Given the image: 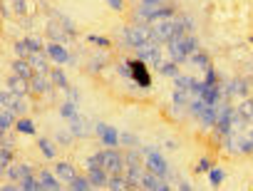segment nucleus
<instances>
[{"mask_svg":"<svg viewBox=\"0 0 253 191\" xmlns=\"http://www.w3.org/2000/svg\"><path fill=\"white\" fill-rule=\"evenodd\" d=\"M119 38L124 40V47H129V50H139L144 42H149L154 35H152V25L147 23H132V25H126L119 30Z\"/></svg>","mask_w":253,"mask_h":191,"instance_id":"nucleus-1","label":"nucleus"},{"mask_svg":"<svg viewBox=\"0 0 253 191\" xmlns=\"http://www.w3.org/2000/svg\"><path fill=\"white\" fill-rule=\"evenodd\" d=\"M152 35H154V40H159V42L167 45L171 38H176V35H186V28H184V23H181L179 18L159 20V23H152Z\"/></svg>","mask_w":253,"mask_h":191,"instance_id":"nucleus-2","label":"nucleus"},{"mask_svg":"<svg viewBox=\"0 0 253 191\" xmlns=\"http://www.w3.org/2000/svg\"><path fill=\"white\" fill-rule=\"evenodd\" d=\"M99 156H102V166H104L109 174H124V171H126L124 154L117 152V147H104V149H99Z\"/></svg>","mask_w":253,"mask_h":191,"instance_id":"nucleus-3","label":"nucleus"},{"mask_svg":"<svg viewBox=\"0 0 253 191\" xmlns=\"http://www.w3.org/2000/svg\"><path fill=\"white\" fill-rule=\"evenodd\" d=\"M129 79L137 84V87H142V89H149L152 87V75H149V67H147V62H142L139 57H134V60H129Z\"/></svg>","mask_w":253,"mask_h":191,"instance_id":"nucleus-4","label":"nucleus"},{"mask_svg":"<svg viewBox=\"0 0 253 191\" xmlns=\"http://www.w3.org/2000/svg\"><path fill=\"white\" fill-rule=\"evenodd\" d=\"M94 134L99 137V142H102L104 147H122V142H119V129L112 127V124H107V122H97V124H94Z\"/></svg>","mask_w":253,"mask_h":191,"instance_id":"nucleus-5","label":"nucleus"},{"mask_svg":"<svg viewBox=\"0 0 253 191\" xmlns=\"http://www.w3.org/2000/svg\"><path fill=\"white\" fill-rule=\"evenodd\" d=\"M167 52H169V60L179 62V65H189V52L184 50V35H176L167 42Z\"/></svg>","mask_w":253,"mask_h":191,"instance_id":"nucleus-6","label":"nucleus"},{"mask_svg":"<svg viewBox=\"0 0 253 191\" xmlns=\"http://www.w3.org/2000/svg\"><path fill=\"white\" fill-rule=\"evenodd\" d=\"M159 40H149V42H144L139 50H137V57L142 60V62H147V65H159L162 62V55H159Z\"/></svg>","mask_w":253,"mask_h":191,"instance_id":"nucleus-7","label":"nucleus"},{"mask_svg":"<svg viewBox=\"0 0 253 191\" xmlns=\"http://www.w3.org/2000/svg\"><path fill=\"white\" fill-rule=\"evenodd\" d=\"M45 33H47V40H52V42H62V45H70L75 38L65 30V25L60 23V20H50L47 25H45Z\"/></svg>","mask_w":253,"mask_h":191,"instance_id":"nucleus-8","label":"nucleus"},{"mask_svg":"<svg viewBox=\"0 0 253 191\" xmlns=\"http://www.w3.org/2000/svg\"><path fill=\"white\" fill-rule=\"evenodd\" d=\"M45 52L50 55L52 65H67V62H70V55H72V52L67 50V45H62V42H52V40H47Z\"/></svg>","mask_w":253,"mask_h":191,"instance_id":"nucleus-9","label":"nucleus"},{"mask_svg":"<svg viewBox=\"0 0 253 191\" xmlns=\"http://www.w3.org/2000/svg\"><path fill=\"white\" fill-rule=\"evenodd\" d=\"M142 189H147V191H169L171 186L167 184V179H164V176H159V174H154V171L144 169V176H142Z\"/></svg>","mask_w":253,"mask_h":191,"instance_id":"nucleus-10","label":"nucleus"},{"mask_svg":"<svg viewBox=\"0 0 253 191\" xmlns=\"http://www.w3.org/2000/svg\"><path fill=\"white\" fill-rule=\"evenodd\" d=\"M5 87H8L10 92H15V94H25V97L33 92V89H30V79H25V77H20V75H13V72L8 75Z\"/></svg>","mask_w":253,"mask_h":191,"instance_id":"nucleus-11","label":"nucleus"},{"mask_svg":"<svg viewBox=\"0 0 253 191\" xmlns=\"http://www.w3.org/2000/svg\"><path fill=\"white\" fill-rule=\"evenodd\" d=\"M30 65L35 67V72H40V75H50V65H52V60H50V55L45 52V50H40V52H30Z\"/></svg>","mask_w":253,"mask_h":191,"instance_id":"nucleus-12","label":"nucleus"},{"mask_svg":"<svg viewBox=\"0 0 253 191\" xmlns=\"http://www.w3.org/2000/svg\"><path fill=\"white\" fill-rule=\"evenodd\" d=\"M30 89H33V94H52L55 84H52L50 75H40V72H38V75L30 79Z\"/></svg>","mask_w":253,"mask_h":191,"instance_id":"nucleus-13","label":"nucleus"},{"mask_svg":"<svg viewBox=\"0 0 253 191\" xmlns=\"http://www.w3.org/2000/svg\"><path fill=\"white\" fill-rule=\"evenodd\" d=\"M10 72L13 75H20V77H25V79H33L38 72H35V67L30 65V60H25V57H15L13 62H10Z\"/></svg>","mask_w":253,"mask_h":191,"instance_id":"nucleus-14","label":"nucleus"},{"mask_svg":"<svg viewBox=\"0 0 253 191\" xmlns=\"http://www.w3.org/2000/svg\"><path fill=\"white\" fill-rule=\"evenodd\" d=\"M38 179H40V184H42V191H57V189H62V181L57 179L55 169H52V171H50V169H40V171H38Z\"/></svg>","mask_w":253,"mask_h":191,"instance_id":"nucleus-15","label":"nucleus"},{"mask_svg":"<svg viewBox=\"0 0 253 191\" xmlns=\"http://www.w3.org/2000/svg\"><path fill=\"white\" fill-rule=\"evenodd\" d=\"M55 174H57V179H60L62 184H72L75 176H77V169H75L72 161H57V164H55Z\"/></svg>","mask_w":253,"mask_h":191,"instance_id":"nucleus-16","label":"nucleus"},{"mask_svg":"<svg viewBox=\"0 0 253 191\" xmlns=\"http://www.w3.org/2000/svg\"><path fill=\"white\" fill-rule=\"evenodd\" d=\"M87 176H89V181H92V189H107L112 174H109L104 166H97V169H87Z\"/></svg>","mask_w":253,"mask_h":191,"instance_id":"nucleus-17","label":"nucleus"},{"mask_svg":"<svg viewBox=\"0 0 253 191\" xmlns=\"http://www.w3.org/2000/svg\"><path fill=\"white\" fill-rule=\"evenodd\" d=\"M70 132L75 134V139H84V137H89L92 134V127L87 124V119L84 117H75V119H70Z\"/></svg>","mask_w":253,"mask_h":191,"instance_id":"nucleus-18","label":"nucleus"},{"mask_svg":"<svg viewBox=\"0 0 253 191\" xmlns=\"http://www.w3.org/2000/svg\"><path fill=\"white\" fill-rule=\"evenodd\" d=\"M50 79H52V84H55V89H67L70 87V77H67V72L62 70V65H55L52 70H50Z\"/></svg>","mask_w":253,"mask_h":191,"instance_id":"nucleus-19","label":"nucleus"},{"mask_svg":"<svg viewBox=\"0 0 253 191\" xmlns=\"http://www.w3.org/2000/svg\"><path fill=\"white\" fill-rule=\"evenodd\" d=\"M216 119H218V107L209 105V107L201 112V117H199L196 122L201 124V129H213V127H216Z\"/></svg>","mask_w":253,"mask_h":191,"instance_id":"nucleus-20","label":"nucleus"},{"mask_svg":"<svg viewBox=\"0 0 253 191\" xmlns=\"http://www.w3.org/2000/svg\"><path fill=\"white\" fill-rule=\"evenodd\" d=\"M157 72H159L162 77H169V79H174V77L181 72V65H179V62H174V60H162V62L157 65Z\"/></svg>","mask_w":253,"mask_h":191,"instance_id":"nucleus-21","label":"nucleus"},{"mask_svg":"<svg viewBox=\"0 0 253 191\" xmlns=\"http://www.w3.org/2000/svg\"><path fill=\"white\" fill-rule=\"evenodd\" d=\"M189 65H194V67H199V70L204 72V70H209V67H211V57H209V52H206V50H196V52L189 57Z\"/></svg>","mask_w":253,"mask_h":191,"instance_id":"nucleus-22","label":"nucleus"},{"mask_svg":"<svg viewBox=\"0 0 253 191\" xmlns=\"http://www.w3.org/2000/svg\"><path fill=\"white\" fill-rule=\"evenodd\" d=\"M15 122H18V115L13 110H3V112H0V134L15 129Z\"/></svg>","mask_w":253,"mask_h":191,"instance_id":"nucleus-23","label":"nucleus"},{"mask_svg":"<svg viewBox=\"0 0 253 191\" xmlns=\"http://www.w3.org/2000/svg\"><path fill=\"white\" fill-rule=\"evenodd\" d=\"M126 181H129V189H142V176H144V171H142V166H126Z\"/></svg>","mask_w":253,"mask_h":191,"instance_id":"nucleus-24","label":"nucleus"},{"mask_svg":"<svg viewBox=\"0 0 253 191\" xmlns=\"http://www.w3.org/2000/svg\"><path fill=\"white\" fill-rule=\"evenodd\" d=\"M15 132L18 134H25V137H35V122L30 119V117H18V122H15Z\"/></svg>","mask_w":253,"mask_h":191,"instance_id":"nucleus-25","label":"nucleus"},{"mask_svg":"<svg viewBox=\"0 0 253 191\" xmlns=\"http://www.w3.org/2000/svg\"><path fill=\"white\" fill-rule=\"evenodd\" d=\"M77 115H80V105H77V102L65 100V102L60 105V117H62V119H67V122H70V119H75Z\"/></svg>","mask_w":253,"mask_h":191,"instance_id":"nucleus-26","label":"nucleus"},{"mask_svg":"<svg viewBox=\"0 0 253 191\" xmlns=\"http://www.w3.org/2000/svg\"><path fill=\"white\" fill-rule=\"evenodd\" d=\"M38 149H40V154H42L45 159H50V161L57 156V147H55V142H52V139H45V137H42V139H38Z\"/></svg>","mask_w":253,"mask_h":191,"instance_id":"nucleus-27","label":"nucleus"},{"mask_svg":"<svg viewBox=\"0 0 253 191\" xmlns=\"http://www.w3.org/2000/svg\"><path fill=\"white\" fill-rule=\"evenodd\" d=\"M18 184H20V191H42V184H40L38 174H28V176H23Z\"/></svg>","mask_w":253,"mask_h":191,"instance_id":"nucleus-28","label":"nucleus"},{"mask_svg":"<svg viewBox=\"0 0 253 191\" xmlns=\"http://www.w3.org/2000/svg\"><path fill=\"white\" fill-rule=\"evenodd\" d=\"M142 149L139 147H126V152H124V161H126V166H142Z\"/></svg>","mask_w":253,"mask_h":191,"instance_id":"nucleus-29","label":"nucleus"},{"mask_svg":"<svg viewBox=\"0 0 253 191\" xmlns=\"http://www.w3.org/2000/svg\"><path fill=\"white\" fill-rule=\"evenodd\" d=\"M107 62H109L107 55H94V57L87 62V72H89V75H99V72L107 67Z\"/></svg>","mask_w":253,"mask_h":191,"instance_id":"nucleus-30","label":"nucleus"},{"mask_svg":"<svg viewBox=\"0 0 253 191\" xmlns=\"http://www.w3.org/2000/svg\"><path fill=\"white\" fill-rule=\"evenodd\" d=\"M236 154H253V139L248 134L236 137Z\"/></svg>","mask_w":253,"mask_h":191,"instance_id":"nucleus-31","label":"nucleus"},{"mask_svg":"<svg viewBox=\"0 0 253 191\" xmlns=\"http://www.w3.org/2000/svg\"><path fill=\"white\" fill-rule=\"evenodd\" d=\"M107 189L112 191H122V189H129V181H126V174H112Z\"/></svg>","mask_w":253,"mask_h":191,"instance_id":"nucleus-32","label":"nucleus"},{"mask_svg":"<svg viewBox=\"0 0 253 191\" xmlns=\"http://www.w3.org/2000/svg\"><path fill=\"white\" fill-rule=\"evenodd\" d=\"M206 107H209V105H206V100H204V97H194V100L189 102V110H186V112H189L194 119H199V117H201V112H204Z\"/></svg>","mask_w":253,"mask_h":191,"instance_id":"nucleus-33","label":"nucleus"},{"mask_svg":"<svg viewBox=\"0 0 253 191\" xmlns=\"http://www.w3.org/2000/svg\"><path fill=\"white\" fill-rule=\"evenodd\" d=\"M223 181H226V171H223L221 166H213V169L209 171V184H211V189H218Z\"/></svg>","mask_w":253,"mask_h":191,"instance_id":"nucleus-34","label":"nucleus"},{"mask_svg":"<svg viewBox=\"0 0 253 191\" xmlns=\"http://www.w3.org/2000/svg\"><path fill=\"white\" fill-rule=\"evenodd\" d=\"M184 50L189 52V57H191L196 50H201V42H199V38H196L194 33H186V35H184Z\"/></svg>","mask_w":253,"mask_h":191,"instance_id":"nucleus-35","label":"nucleus"},{"mask_svg":"<svg viewBox=\"0 0 253 191\" xmlns=\"http://www.w3.org/2000/svg\"><path fill=\"white\" fill-rule=\"evenodd\" d=\"M174 87H176V89H184V92H191V87H194V77L179 72V75L174 77Z\"/></svg>","mask_w":253,"mask_h":191,"instance_id":"nucleus-36","label":"nucleus"},{"mask_svg":"<svg viewBox=\"0 0 253 191\" xmlns=\"http://www.w3.org/2000/svg\"><path fill=\"white\" fill-rule=\"evenodd\" d=\"M236 110H238L248 122H253V100H251V97H243V100H241V105H238Z\"/></svg>","mask_w":253,"mask_h":191,"instance_id":"nucleus-37","label":"nucleus"},{"mask_svg":"<svg viewBox=\"0 0 253 191\" xmlns=\"http://www.w3.org/2000/svg\"><path fill=\"white\" fill-rule=\"evenodd\" d=\"M70 189H75V191H87V189H92V181H89V176H75V181L72 184H67Z\"/></svg>","mask_w":253,"mask_h":191,"instance_id":"nucleus-38","label":"nucleus"},{"mask_svg":"<svg viewBox=\"0 0 253 191\" xmlns=\"http://www.w3.org/2000/svg\"><path fill=\"white\" fill-rule=\"evenodd\" d=\"M119 142H122V147H139L142 144L139 137L132 134V132H119Z\"/></svg>","mask_w":253,"mask_h":191,"instance_id":"nucleus-39","label":"nucleus"},{"mask_svg":"<svg viewBox=\"0 0 253 191\" xmlns=\"http://www.w3.org/2000/svg\"><path fill=\"white\" fill-rule=\"evenodd\" d=\"M87 42H92V45H97V47H102V50L112 47V40H109V38H104V35H94V33L87 35Z\"/></svg>","mask_w":253,"mask_h":191,"instance_id":"nucleus-40","label":"nucleus"},{"mask_svg":"<svg viewBox=\"0 0 253 191\" xmlns=\"http://www.w3.org/2000/svg\"><path fill=\"white\" fill-rule=\"evenodd\" d=\"M211 169H213V161H211L209 156H201V159L196 161V166H194V174H199V176H201V174H209Z\"/></svg>","mask_w":253,"mask_h":191,"instance_id":"nucleus-41","label":"nucleus"},{"mask_svg":"<svg viewBox=\"0 0 253 191\" xmlns=\"http://www.w3.org/2000/svg\"><path fill=\"white\" fill-rule=\"evenodd\" d=\"M204 84H221V77H218V72H216V67L211 65L209 70H204Z\"/></svg>","mask_w":253,"mask_h":191,"instance_id":"nucleus-42","label":"nucleus"},{"mask_svg":"<svg viewBox=\"0 0 253 191\" xmlns=\"http://www.w3.org/2000/svg\"><path fill=\"white\" fill-rule=\"evenodd\" d=\"M10 164H13V149L3 147V149H0V171H5Z\"/></svg>","mask_w":253,"mask_h":191,"instance_id":"nucleus-43","label":"nucleus"},{"mask_svg":"<svg viewBox=\"0 0 253 191\" xmlns=\"http://www.w3.org/2000/svg\"><path fill=\"white\" fill-rule=\"evenodd\" d=\"M55 142L60 144V147H72V142H75V134L67 129V132H57L55 134Z\"/></svg>","mask_w":253,"mask_h":191,"instance_id":"nucleus-44","label":"nucleus"},{"mask_svg":"<svg viewBox=\"0 0 253 191\" xmlns=\"http://www.w3.org/2000/svg\"><path fill=\"white\" fill-rule=\"evenodd\" d=\"M13 50H15V57H30V47H28V42H25V38L23 40H18L15 45H13Z\"/></svg>","mask_w":253,"mask_h":191,"instance_id":"nucleus-45","label":"nucleus"},{"mask_svg":"<svg viewBox=\"0 0 253 191\" xmlns=\"http://www.w3.org/2000/svg\"><path fill=\"white\" fill-rule=\"evenodd\" d=\"M10 5H13V13L15 15H28V0H10Z\"/></svg>","mask_w":253,"mask_h":191,"instance_id":"nucleus-46","label":"nucleus"},{"mask_svg":"<svg viewBox=\"0 0 253 191\" xmlns=\"http://www.w3.org/2000/svg\"><path fill=\"white\" fill-rule=\"evenodd\" d=\"M25 42H28L30 52H40V50H45V45H47V42H42L40 38H25Z\"/></svg>","mask_w":253,"mask_h":191,"instance_id":"nucleus-47","label":"nucleus"},{"mask_svg":"<svg viewBox=\"0 0 253 191\" xmlns=\"http://www.w3.org/2000/svg\"><path fill=\"white\" fill-rule=\"evenodd\" d=\"M84 166H87V169H97V166H102V156H99V152L89 154V156L84 159Z\"/></svg>","mask_w":253,"mask_h":191,"instance_id":"nucleus-48","label":"nucleus"},{"mask_svg":"<svg viewBox=\"0 0 253 191\" xmlns=\"http://www.w3.org/2000/svg\"><path fill=\"white\" fill-rule=\"evenodd\" d=\"M65 94H67V100H72V102H77V105H80V97H82V94H80V89H77L75 84H70V87L65 89Z\"/></svg>","mask_w":253,"mask_h":191,"instance_id":"nucleus-49","label":"nucleus"},{"mask_svg":"<svg viewBox=\"0 0 253 191\" xmlns=\"http://www.w3.org/2000/svg\"><path fill=\"white\" fill-rule=\"evenodd\" d=\"M179 20L184 23L186 33H194V30H196V23H194V18H191V15H179Z\"/></svg>","mask_w":253,"mask_h":191,"instance_id":"nucleus-50","label":"nucleus"},{"mask_svg":"<svg viewBox=\"0 0 253 191\" xmlns=\"http://www.w3.org/2000/svg\"><path fill=\"white\" fill-rule=\"evenodd\" d=\"M104 3H107L114 13H124V8H126V5H124V0H104Z\"/></svg>","mask_w":253,"mask_h":191,"instance_id":"nucleus-51","label":"nucleus"},{"mask_svg":"<svg viewBox=\"0 0 253 191\" xmlns=\"http://www.w3.org/2000/svg\"><path fill=\"white\" fill-rule=\"evenodd\" d=\"M5 176H8L10 181H20V176H18V164H10V166L5 169Z\"/></svg>","mask_w":253,"mask_h":191,"instance_id":"nucleus-52","label":"nucleus"},{"mask_svg":"<svg viewBox=\"0 0 253 191\" xmlns=\"http://www.w3.org/2000/svg\"><path fill=\"white\" fill-rule=\"evenodd\" d=\"M28 174H35V169H33L30 164H18V176L23 179V176H28Z\"/></svg>","mask_w":253,"mask_h":191,"instance_id":"nucleus-53","label":"nucleus"},{"mask_svg":"<svg viewBox=\"0 0 253 191\" xmlns=\"http://www.w3.org/2000/svg\"><path fill=\"white\" fill-rule=\"evenodd\" d=\"M176 189H179V191H191V184H189L186 179H181V181L176 184Z\"/></svg>","mask_w":253,"mask_h":191,"instance_id":"nucleus-54","label":"nucleus"},{"mask_svg":"<svg viewBox=\"0 0 253 191\" xmlns=\"http://www.w3.org/2000/svg\"><path fill=\"white\" fill-rule=\"evenodd\" d=\"M3 191H20V184H3Z\"/></svg>","mask_w":253,"mask_h":191,"instance_id":"nucleus-55","label":"nucleus"},{"mask_svg":"<svg viewBox=\"0 0 253 191\" xmlns=\"http://www.w3.org/2000/svg\"><path fill=\"white\" fill-rule=\"evenodd\" d=\"M70 67H80V57L77 55H70V62H67Z\"/></svg>","mask_w":253,"mask_h":191,"instance_id":"nucleus-56","label":"nucleus"},{"mask_svg":"<svg viewBox=\"0 0 253 191\" xmlns=\"http://www.w3.org/2000/svg\"><path fill=\"white\" fill-rule=\"evenodd\" d=\"M164 147H167V149H179V142H176V139H169Z\"/></svg>","mask_w":253,"mask_h":191,"instance_id":"nucleus-57","label":"nucleus"},{"mask_svg":"<svg viewBox=\"0 0 253 191\" xmlns=\"http://www.w3.org/2000/svg\"><path fill=\"white\" fill-rule=\"evenodd\" d=\"M142 3H147V5H162L164 0H142Z\"/></svg>","mask_w":253,"mask_h":191,"instance_id":"nucleus-58","label":"nucleus"},{"mask_svg":"<svg viewBox=\"0 0 253 191\" xmlns=\"http://www.w3.org/2000/svg\"><path fill=\"white\" fill-rule=\"evenodd\" d=\"M248 137H251V139H253V127H251V129H248Z\"/></svg>","mask_w":253,"mask_h":191,"instance_id":"nucleus-59","label":"nucleus"}]
</instances>
